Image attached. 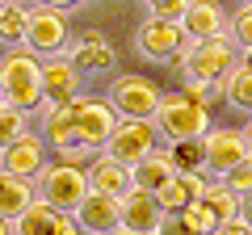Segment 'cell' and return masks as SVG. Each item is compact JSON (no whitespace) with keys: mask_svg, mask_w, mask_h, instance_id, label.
Masks as SVG:
<instances>
[{"mask_svg":"<svg viewBox=\"0 0 252 235\" xmlns=\"http://www.w3.org/2000/svg\"><path fill=\"white\" fill-rule=\"evenodd\" d=\"M0 235H13V231H9V223H4V218H0Z\"/></svg>","mask_w":252,"mask_h":235,"instance_id":"cell-37","label":"cell"},{"mask_svg":"<svg viewBox=\"0 0 252 235\" xmlns=\"http://www.w3.org/2000/svg\"><path fill=\"white\" fill-rule=\"evenodd\" d=\"M185 29H181V21H160V17H147L143 29H139L135 46L143 59H156V63H164V59H177L181 51H185Z\"/></svg>","mask_w":252,"mask_h":235,"instance_id":"cell-10","label":"cell"},{"mask_svg":"<svg viewBox=\"0 0 252 235\" xmlns=\"http://www.w3.org/2000/svg\"><path fill=\"white\" fill-rule=\"evenodd\" d=\"M177 59H181V72H185L189 84H210V88H219L227 80V72L240 63L235 42L227 34L223 38H202V42H185V51Z\"/></svg>","mask_w":252,"mask_h":235,"instance_id":"cell-3","label":"cell"},{"mask_svg":"<svg viewBox=\"0 0 252 235\" xmlns=\"http://www.w3.org/2000/svg\"><path fill=\"white\" fill-rule=\"evenodd\" d=\"M34 185H38V198H42L46 206H55L59 214H76V206L89 198V168H84V164L55 160V164L42 168V176H38Z\"/></svg>","mask_w":252,"mask_h":235,"instance_id":"cell-5","label":"cell"},{"mask_svg":"<svg viewBox=\"0 0 252 235\" xmlns=\"http://www.w3.org/2000/svg\"><path fill=\"white\" fill-rule=\"evenodd\" d=\"M118 126V114L109 101L101 97H72L67 105H55V109H42V139L59 151V160L67 164H84L89 155L105 151L109 135Z\"/></svg>","mask_w":252,"mask_h":235,"instance_id":"cell-1","label":"cell"},{"mask_svg":"<svg viewBox=\"0 0 252 235\" xmlns=\"http://www.w3.org/2000/svg\"><path fill=\"white\" fill-rule=\"evenodd\" d=\"M80 235H89V231H80Z\"/></svg>","mask_w":252,"mask_h":235,"instance_id":"cell-41","label":"cell"},{"mask_svg":"<svg viewBox=\"0 0 252 235\" xmlns=\"http://www.w3.org/2000/svg\"><path fill=\"white\" fill-rule=\"evenodd\" d=\"M206 189H210V176H206V172H177V176H172L156 198H160L164 214H181L189 202L206 198Z\"/></svg>","mask_w":252,"mask_h":235,"instance_id":"cell-17","label":"cell"},{"mask_svg":"<svg viewBox=\"0 0 252 235\" xmlns=\"http://www.w3.org/2000/svg\"><path fill=\"white\" fill-rule=\"evenodd\" d=\"M55 223H59V210L46 206L42 198H34V202H30V206L9 223V231H13V235H55Z\"/></svg>","mask_w":252,"mask_h":235,"instance_id":"cell-21","label":"cell"},{"mask_svg":"<svg viewBox=\"0 0 252 235\" xmlns=\"http://www.w3.org/2000/svg\"><path fill=\"white\" fill-rule=\"evenodd\" d=\"M172 168L177 172H206V151H202V139H185V143H172Z\"/></svg>","mask_w":252,"mask_h":235,"instance_id":"cell-24","label":"cell"},{"mask_svg":"<svg viewBox=\"0 0 252 235\" xmlns=\"http://www.w3.org/2000/svg\"><path fill=\"white\" fill-rule=\"evenodd\" d=\"M89 189L93 193H109V198H126V193L135 189V176H130V168L118 164L114 155L97 151L93 164H89Z\"/></svg>","mask_w":252,"mask_h":235,"instance_id":"cell-16","label":"cell"},{"mask_svg":"<svg viewBox=\"0 0 252 235\" xmlns=\"http://www.w3.org/2000/svg\"><path fill=\"white\" fill-rule=\"evenodd\" d=\"M34 198H38L34 181H21V176H13V172L0 168V218H4V223H13Z\"/></svg>","mask_w":252,"mask_h":235,"instance_id":"cell-20","label":"cell"},{"mask_svg":"<svg viewBox=\"0 0 252 235\" xmlns=\"http://www.w3.org/2000/svg\"><path fill=\"white\" fill-rule=\"evenodd\" d=\"M240 63H244V67H252V46L244 51V59H240Z\"/></svg>","mask_w":252,"mask_h":235,"instance_id":"cell-36","label":"cell"},{"mask_svg":"<svg viewBox=\"0 0 252 235\" xmlns=\"http://www.w3.org/2000/svg\"><path fill=\"white\" fill-rule=\"evenodd\" d=\"M244 4H248V9H252V0H244Z\"/></svg>","mask_w":252,"mask_h":235,"instance_id":"cell-39","label":"cell"},{"mask_svg":"<svg viewBox=\"0 0 252 235\" xmlns=\"http://www.w3.org/2000/svg\"><path fill=\"white\" fill-rule=\"evenodd\" d=\"M0 4H9V0H0Z\"/></svg>","mask_w":252,"mask_h":235,"instance_id":"cell-40","label":"cell"},{"mask_svg":"<svg viewBox=\"0 0 252 235\" xmlns=\"http://www.w3.org/2000/svg\"><path fill=\"white\" fill-rule=\"evenodd\" d=\"M160 97L164 92L152 80H143V76H122L114 84V92H109V105H114L118 118H156Z\"/></svg>","mask_w":252,"mask_h":235,"instance_id":"cell-9","label":"cell"},{"mask_svg":"<svg viewBox=\"0 0 252 235\" xmlns=\"http://www.w3.org/2000/svg\"><path fill=\"white\" fill-rule=\"evenodd\" d=\"M240 218L252 227V193H248V198H240Z\"/></svg>","mask_w":252,"mask_h":235,"instance_id":"cell-34","label":"cell"},{"mask_svg":"<svg viewBox=\"0 0 252 235\" xmlns=\"http://www.w3.org/2000/svg\"><path fill=\"white\" fill-rule=\"evenodd\" d=\"M0 168L13 172V176H21V181H38L42 168H46V139L34 135V130H26L17 143H9L0 151Z\"/></svg>","mask_w":252,"mask_h":235,"instance_id":"cell-11","label":"cell"},{"mask_svg":"<svg viewBox=\"0 0 252 235\" xmlns=\"http://www.w3.org/2000/svg\"><path fill=\"white\" fill-rule=\"evenodd\" d=\"M181 29H185L189 42L223 38L227 34V9L219 4V0H189V9L181 13Z\"/></svg>","mask_w":252,"mask_h":235,"instance_id":"cell-14","label":"cell"},{"mask_svg":"<svg viewBox=\"0 0 252 235\" xmlns=\"http://www.w3.org/2000/svg\"><path fill=\"white\" fill-rule=\"evenodd\" d=\"M227 29H231V42L240 46V51L252 46V9H248V4L235 9V17H227Z\"/></svg>","mask_w":252,"mask_h":235,"instance_id":"cell-28","label":"cell"},{"mask_svg":"<svg viewBox=\"0 0 252 235\" xmlns=\"http://www.w3.org/2000/svg\"><path fill=\"white\" fill-rule=\"evenodd\" d=\"M202 151H206V176H215V181H223L240 160H248L244 135L235 126H210L202 139Z\"/></svg>","mask_w":252,"mask_h":235,"instance_id":"cell-8","label":"cell"},{"mask_svg":"<svg viewBox=\"0 0 252 235\" xmlns=\"http://www.w3.org/2000/svg\"><path fill=\"white\" fill-rule=\"evenodd\" d=\"M26 29H30V4L26 0L0 4V42L4 46H26Z\"/></svg>","mask_w":252,"mask_h":235,"instance_id":"cell-22","label":"cell"},{"mask_svg":"<svg viewBox=\"0 0 252 235\" xmlns=\"http://www.w3.org/2000/svg\"><path fill=\"white\" fill-rule=\"evenodd\" d=\"M240 135H244V147H248V155H252V122H248V126L240 130Z\"/></svg>","mask_w":252,"mask_h":235,"instance_id":"cell-35","label":"cell"},{"mask_svg":"<svg viewBox=\"0 0 252 235\" xmlns=\"http://www.w3.org/2000/svg\"><path fill=\"white\" fill-rule=\"evenodd\" d=\"M206 202L215 206V214H219V223H231V218H240V198H235L231 189H227L223 181H215L206 189Z\"/></svg>","mask_w":252,"mask_h":235,"instance_id":"cell-27","label":"cell"},{"mask_svg":"<svg viewBox=\"0 0 252 235\" xmlns=\"http://www.w3.org/2000/svg\"><path fill=\"white\" fill-rule=\"evenodd\" d=\"M219 92H223V101L231 109H244V114H252V67L235 63L231 72H227V80L219 84Z\"/></svg>","mask_w":252,"mask_h":235,"instance_id":"cell-23","label":"cell"},{"mask_svg":"<svg viewBox=\"0 0 252 235\" xmlns=\"http://www.w3.org/2000/svg\"><path fill=\"white\" fill-rule=\"evenodd\" d=\"M0 101L17 105L21 114H42V59L26 46H13L0 59Z\"/></svg>","mask_w":252,"mask_h":235,"instance_id":"cell-2","label":"cell"},{"mask_svg":"<svg viewBox=\"0 0 252 235\" xmlns=\"http://www.w3.org/2000/svg\"><path fill=\"white\" fill-rule=\"evenodd\" d=\"M80 80H84V76L72 67V59H67V55L42 59V109L67 105L72 97H80Z\"/></svg>","mask_w":252,"mask_h":235,"instance_id":"cell-12","label":"cell"},{"mask_svg":"<svg viewBox=\"0 0 252 235\" xmlns=\"http://www.w3.org/2000/svg\"><path fill=\"white\" fill-rule=\"evenodd\" d=\"M76 223H80V231L89 235H114L118 227H122V198H109V193H93L76 206Z\"/></svg>","mask_w":252,"mask_h":235,"instance_id":"cell-13","label":"cell"},{"mask_svg":"<svg viewBox=\"0 0 252 235\" xmlns=\"http://www.w3.org/2000/svg\"><path fill=\"white\" fill-rule=\"evenodd\" d=\"M160 143L164 139H160V130H156L152 118H118L114 135H109V143H105V155H114L126 168H135V164L147 160Z\"/></svg>","mask_w":252,"mask_h":235,"instance_id":"cell-6","label":"cell"},{"mask_svg":"<svg viewBox=\"0 0 252 235\" xmlns=\"http://www.w3.org/2000/svg\"><path fill=\"white\" fill-rule=\"evenodd\" d=\"M156 235H193V227L185 223V214H164V223H160Z\"/></svg>","mask_w":252,"mask_h":235,"instance_id":"cell-31","label":"cell"},{"mask_svg":"<svg viewBox=\"0 0 252 235\" xmlns=\"http://www.w3.org/2000/svg\"><path fill=\"white\" fill-rule=\"evenodd\" d=\"M181 214H185V223L193 227V235H215V231H219V214H215V206H210L206 198L189 202Z\"/></svg>","mask_w":252,"mask_h":235,"instance_id":"cell-26","label":"cell"},{"mask_svg":"<svg viewBox=\"0 0 252 235\" xmlns=\"http://www.w3.org/2000/svg\"><path fill=\"white\" fill-rule=\"evenodd\" d=\"M152 122L160 130V139H168V147H172V143H185V139H206L210 109L202 101H193L189 92H164Z\"/></svg>","mask_w":252,"mask_h":235,"instance_id":"cell-4","label":"cell"},{"mask_svg":"<svg viewBox=\"0 0 252 235\" xmlns=\"http://www.w3.org/2000/svg\"><path fill=\"white\" fill-rule=\"evenodd\" d=\"M223 185L235 193V198H248V193H252V155H248V160H240L231 172H227Z\"/></svg>","mask_w":252,"mask_h":235,"instance_id":"cell-29","label":"cell"},{"mask_svg":"<svg viewBox=\"0 0 252 235\" xmlns=\"http://www.w3.org/2000/svg\"><path fill=\"white\" fill-rule=\"evenodd\" d=\"M114 235H139V231H126V227H118V231Z\"/></svg>","mask_w":252,"mask_h":235,"instance_id":"cell-38","label":"cell"},{"mask_svg":"<svg viewBox=\"0 0 252 235\" xmlns=\"http://www.w3.org/2000/svg\"><path fill=\"white\" fill-rule=\"evenodd\" d=\"M130 176H135V189H147V193H160L164 185L177 176V168H172V151L168 147H156L147 160H139L135 168H130Z\"/></svg>","mask_w":252,"mask_h":235,"instance_id":"cell-19","label":"cell"},{"mask_svg":"<svg viewBox=\"0 0 252 235\" xmlns=\"http://www.w3.org/2000/svg\"><path fill=\"white\" fill-rule=\"evenodd\" d=\"M215 235H252V227L244 223V218H231V223H219Z\"/></svg>","mask_w":252,"mask_h":235,"instance_id":"cell-32","label":"cell"},{"mask_svg":"<svg viewBox=\"0 0 252 235\" xmlns=\"http://www.w3.org/2000/svg\"><path fill=\"white\" fill-rule=\"evenodd\" d=\"M185 9H189V0H147V13L160 21H181Z\"/></svg>","mask_w":252,"mask_h":235,"instance_id":"cell-30","label":"cell"},{"mask_svg":"<svg viewBox=\"0 0 252 235\" xmlns=\"http://www.w3.org/2000/svg\"><path fill=\"white\" fill-rule=\"evenodd\" d=\"M26 130H30V114H21V109L9 105V101H0V151H4L9 143H17Z\"/></svg>","mask_w":252,"mask_h":235,"instance_id":"cell-25","label":"cell"},{"mask_svg":"<svg viewBox=\"0 0 252 235\" xmlns=\"http://www.w3.org/2000/svg\"><path fill=\"white\" fill-rule=\"evenodd\" d=\"M164 223V206L156 193L147 189H130L122 198V227L126 231H139V235H156Z\"/></svg>","mask_w":252,"mask_h":235,"instance_id":"cell-15","label":"cell"},{"mask_svg":"<svg viewBox=\"0 0 252 235\" xmlns=\"http://www.w3.org/2000/svg\"><path fill=\"white\" fill-rule=\"evenodd\" d=\"M38 4H46V9H59V13H67V9H76L80 0H38Z\"/></svg>","mask_w":252,"mask_h":235,"instance_id":"cell-33","label":"cell"},{"mask_svg":"<svg viewBox=\"0 0 252 235\" xmlns=\"http://www.w3.org/2000/svg\"><path fill=\"white\" fill-rule=\"evenodd\" d=\"M67 59H72V67L80 76H105V72H114L118 55H114V46H109L101 34H89V38H80V42L72 46Z\"/></svg>","mask_w":252,"mask_h":235,"instance_id":"cell-18","label":"cell"},{"mask_svg":"<svg viewBox=\"0 0 252 235\" xmlns=\"http://www.w3.org/2000/svg\"><path fill=\"white\" fill-rule=\"evenodd\" d=\"M67 17L59 9H46V4H34L30 9V29H26V51L38 55V59H55V55L67 51Z\"/></svg>","mask_w":252,"mask_h":235,"instance_id":"cell-7","label":"cell"}]
</instances>
